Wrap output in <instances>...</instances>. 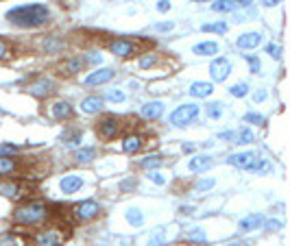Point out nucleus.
Returning a JSON list of instances; mask_svg holds the SVG:
<instances>
[{
  "instance_id": "nucleus-49",
  "label": "nucleus",
  "mask_w": 290,
  "mask_h": 246,
  "mask_svg": "<svg viewBox=\"0 0 290 246\" xmlns=\"http://www.w3.org/2000/svg\"><path fill=\"white\" fill-rule=\"evenodd\" d=\"M157 11H160V13L170 11V2H168V0H160V2H157Z\"/></svg>"
},
{
  "instance_id": "nucleus-57",
  "label": "nucleus",
  "mask_w": 290,
  "mask_h": 246,
  "mask_svg": "<svg viewBox=\"0 0 290 246\" xmlns=\"http://www.w3.org/2000/svg\"><path fill=\"white\" fill-rule=\"evenodd\" d=\"M194 2H212V0H194Z\"/></svg>"
},
{
  "instance_id": "nucleus-35",
  "label": "nucleus",
  "mask_w": 290,
  "mask_h": 246,
  "mask_svg": "<svg viewBox=\"0 0 290 246\" xmlns=\"http://www.w3.org/2000/svg\"><path fill=\"white\" fill-rule=\"evenodd\" d=\"M62 140L68 144V146H78V144H81V131H66L62 135Z\"/></svg>"
},
{
  "instance_id": "nucleus-19",
  "label": "nucleus",
  "mask_w": 290,
  "mask_h": 246,
  "mask_svg": "<svg viewBox=\"0 0 290 246\" xmlns=\"http://www.w3.org/2000/svg\"><path fill=\"white\" fill-rule=\"evenodd\" d=\"M264 225V216L262 214H249L246 218H242L238 223V229L240 231H253V229H260Z\"/></svg>"
},
{
  "instance_id": "nucleus-8",
  "label": "nucleus",
  "mask_w": 290,
  "mask_h": 246,
  "mask_svg": "<svg viewBox=\"0 0 290 246\" xmlns=\"http://www.w3.org/2000/svg\"><path fill=\"white\" fill-rule=\"evenodd\" d=\"M96 131H98V135L102 140H112V137H116L120 133V120L116 116H105L98 122Z\"/></svg>"
},
{
  "instance_id": "nucleus-12",
  "label": "nucleus",
  "mask_w": 290,
  "mask_h": 246,
  "mask_svg": "<svg viewBox=\"0 0 290 246\" xmlns=\"http://www.w3.org/2000/svg\"><path fill=\"white\" fill-rule=\"evenodd\" d=\"M256 159H258L256 153H236V155H229L227 157V164L234 166V168H240V170H249Z\"/></svg>"
},
{
  "instance_id": "nucleus-23",
  "label": "nucleus",
  "mask_w": 290,
  "mask_h": 246,
  "mask_svg": "<svg viewBox=\"0 0 290 246\" xmlns=\"http://www.w3.org/2000/svg\"><path fill=\"white\" fill-rule=\"evenodd\" d=\"M86 65V61H83L81 57H76V59H70V61H66L62 63V74H76V72H81V68Z\"/></svg>"
},
{
  "instance_id": "nucleus-50",
  "label": "nucleus",
  "mask_w": 290,
  "mask_h": 246,
  "mask_svg": "<svg viewBox=\"0 0 290 246\" xmlns=\"http://www.w3.org/2000/svg\"><path fill=\"white\" fill-rule=\"evenodd\" d=\"M266 229H268V231H280V229H282V223H280V220H268V223H266Z\"/></svg>"
},
{
  "instance_id": "nucleus-41",
  "label": "nucleus",
  "mask_w": 290,
  "mask_h": 246,
  "mask_svg": "<svg viewBox=\"0 0 290 246\" xmlns=\"http://www.w3.org/2000/svg\"><path fill=\"white\" fill-rule=\"evenodd\" d=\"M18 151L16 144H0V157H11Z\"/></svg>"
},
{
  "instance_id": "nucleus-1",
  "label": "nucleus",
  "mask_w": 290,
  "mask_h": 246,
  "mask_svg": "<svg viewBox=\"0 0 290 246\" xmlns=\"http://www.w3.org/2000/svg\"><path fill=\"white\" fill-rule=\"evenodd\" d=\"M48 15H50V11H48L46 4H20V7L7 11V20L20 28L42 26V24L48 22Z\"/></svg>"
},
{
  "instance_id": "nucleus-38",
  "label": "nucleus",
  "mask_w": 290,
  "mask_h": 246,
  "mask_svg": "<svg viewBox=\"0 0 290 246\" xmlns=\"http://www.w3.org/2000/svg\"><path fill=\"white\" fill-rule=\"evenodd\" d=\"M214 185H216V179H214V177L198 179V181L194 183V190H196V192H208V190H212Z\"/></svg>"
},
{
  "instance_id": "nucleus-43",
  "label": "nucleus",
  "mask_w": 290,
  "mask_h": 246,
  "mask_svg": "<svg viewBox=\"0 0 290 246\" xmlns=\"http://www.w3.org/2000/svg\"><path fill=\"white\" fill-rule=\"evenodd\" d=\"M246 61H249V68L253 74H258L260 70H262V63H260V59L258 57H253V55H246Z\"/></svg>"
},
{
  "instance_id": "nucleus-2",
  "label": "nucleus",
  "mask_w": 290,
  "mask_h": 246,
  "mask_svg": "<svg viewBox=\"0 0 290 246\" xmlns=\"http://www.w3.org/2000/svg\"><path fill=\"white\" fill-rule=\"evenodd\" d=\"M46 216H48L46 203L28 201V203H24V205H20L14 212V223L16 225H22V227H31V225L42 223Z\"/></svg>"
},
{
  "instance_id": "nucleus-34",
  "label": "nucleus",
  "mask_w": 290,
  "mask_h": 246,
  "mask_svg": "<svg viewBox=\"0 0 290 246\" xmlns=\"http://www.w3.org/2000/svg\"><path fill=\"white\" fill-rule=\"evenodd\" d=\"M42 46H44L48 52H55V50H62V48H64V41L52 35V37H46L44 41H42Z\"/></svg>"
},
{
  "instance_id": "nucleus-45",
  "label": "nucleus",
  "mask_w": 290,
  "mask_h": 246,
  "mask_svg": "<svg viewBox=\"0 0 290 246\" xmlns=\"http://www.w3.org/2000/svg\"><path fill=\"white\" fill-rule=\"evenodd\" d=\"M155 61H157V57L148 52V55H144V57L140 59V68H150V65H153Z\"/></svg>"
},
{
  "instance_id": "nucleus-28",
  "label": "nucleus",
  "mask_w": 290,
  "mask_h": 246,
  "mask_svg": "<svg viewBox=\"0 0 290 246\" xmlns=\"http://www.w3.org/2000/svg\"><path fill=\"white\" fill-rule=\"evenodd\" d=\"M234 142L236 144H251V142H256V135H253V131L249 127H242L240 131H236Z\"/></svg>"
},
{
  "instance_id": "nucleus-48",
  "label": "nucleus",
  "mask_w": 290,
  "mask_h": 246,
  "mask_svg": "<svg viewBox=\"0 0 290 246\" xmlns=\"http://www.w3.org/2000/svg\"><path fill=\"white\" fill-rule=\"evenodd\" d=\"M9 57V44L4 39H0V59Z\"/></svg>"
},
{
  "instance_id": "nucleus-33",
  "label": "nucleus",
  "mask_w": 290,
  "mask_h": 246,
  "mask_svg": "<svg viewBox=\"0 0 290 246\" xmlns=\"http://www.w3.org/2000/svg\"><path fill=\"white\" fill-rule=\"evenodd\" d=\"M162 164H164V159H162L160 155H148V157H144V159L140 161V166L144 168V170H153V168L162 166Z\"/></svg>"
},
{
  "instance_id": "nucleus-17",
  "label": "nucleus",
  "mask_w": 290,
  "mask_h": 246,
  "mask_svg": "<svg viewBox=\"0 0 290 246\" xmlns=\"http://www.w3.org/2000/svg\"><path fill=\"white\" fill-rule=\"evenodd\" d=\"M102 98H98V96H88V98H83L81 103V111L88 113V116H94V113H100L102 111Z\"/></svg>"
},
{
  "instance_id": "nucleus-7",
  "label": "nucleus",
  "mask_w": 290,
  "mask_h": 246,
  "mask_svg": "<svg viewBox=\"0 0 290 246\" xmlns=\"http://www.w3.org/2000/svg\"><path fill=\"white\" fill-rule=\"evenodd\" d=\"M26 92L31 94V96H35V98H46V96H50L52 92H55V81L46 79V76H42V79L28 83Z\"/></svg>"
},
{
  "instance_id": "nucleus-51",
  "label": "nucleus",
  "mask_w": 290,
  "mask_h": 246,
  "mask_svg": "<svg viewBox=\"0 0 290 246\" xmlns=\"http://www.w3.org/2000/svg\"><path fill=\"white\" fill-rule=\"evenodd\" d=\"M266 96H268V94H266V92H264V89H262V92L253 94V100H256V103H262V100H264V98H266Z\"/></svg>"
},
{
  "instance_id": "nucleus-55",
  "label": "nucleus",
  "mask_w": 290,
  "mask_h": 246,
  "mask_svg": "<svg viewBox=\"0 0 290 246\" xmlns=\"http://www.w3.org/2000/svg\"><path fill=\"white\" fill-rule=\"evenodd\" d=\"M194 151V146H192V144H184V153H192Z\"/></svg>"
},
{
  "instance_id": "nucleus-14",
  "label": "nucleus",
  "mask_w": 290,
  "mask_h": 246,
  "mask_svg": "<svg viewBox=\"0 0 290 246\" xmlns=\"http://www.w3.org/2000/svg\"><path fill=\"white\" fill-rule=\"evenodd\" d=\"M81 185H83V179L78 175H66L59 181V188H62L64 194H74V192L81 190Z\"/></svg>"
},
{
  "instance_id": "nucleus-42",
  "label": "nucleus",
  "mask_w": 290,
  "mask_h": 246,
  "mask_svg": "<svg viewBox=\"0 0 290 246\" xmlns=\"http://www.w3.org/2000/svg\"><path fill=\"white\" fill-rule=\"evenodd\" d=\"M266 55H270L273 59H280V57H282V48H280V44H273V41H270V44H266Z\"/></svg>"
},
{
  "instance_id": "nucleus-31",
  "label": "nucleus",
  "mask_w": 290,
  "mask_h": 246,
  "mask_svg": "<svg viewBox=\"0 0 290 246\" xmlns=\"http://www.w3.org/2000/svg\"><path fill=\"white\" fill-rule=\"evenodd\" d=\"M16 168H18V161H16V159H11V157H0V177L16 172Z\"/></svg>"
},
{
  "instance_id": "nucleus-36",
  "label": "nucleus",
  "mask_w": 290,
  "mask_h": 246,
  "mask_svg": "<svg viewBox=\"0 0 290 246\" xmlns=\"http://www.w3.org/2000/svg\"><path fill=\"white\" fill-rule=\"evenodd\" d=\"M229 94H232L234 98H244V96L249 94V85H246V83H236V85L229 87Z\"/></svg>"
},
{
  "instance_id": "nucleus-32",
  "label": "nucleus",
  "mask_w": 290,
  "mask_h": 246,
  "mask_svg": "<svg viewBox=\"0 0 290 246\" xmlns=\"http://www.w3.org/2000/svg\"><path fill=\"white\" fill-rule=\"evenodd\" d=\"M212 9L218 11V13H229V11L236 9V2H234V0H214Z\"/></svg>"
},
{
  "instance_id": "nucleus-53",
  "label": "nucleus",
  "mask_w": 290,
  "mask_h": 246,
  "mask_svg": "<svg viewBox=\"0 0 290 246\" xmlns=\"http://www.w3.org/2000/svg\"><path fill=\"white\" fill-rule=\"evenodd\" d=\"M282 0H262V4L264 7H277V4H280Z\"/></svg>"
},
{
  "instance_id": "nucleus-5",
  "label": "nucleus",
  "mask_w": 290,
  "mask_h": 246,
  "mask_svg": "<svg viewBox=\"0 0 290 246\" xmlns=\"http://www.w3.org/2000/svg\"><path fill=\"white\" fill-rule=\"evenodd\" d=\"M100 214V205L96 201H81L72 207V218L76 223H88V220H94L96 216Z\"/></svg>"
},
{
  "instance_id": "nucleus-54",
  "label": "nucleus",
  "mask_w": 290,
  "mask_h": 246,
  "mask_svg": "<svg viewBox=\"0 0 290 246\" xmlns=\"http://www.w3.org/2000/svg\"><path fill=\"white\" fill-rule=\"evenodd\" d=\"M234 131H225V133H220V140H234Z\"/></svg>"
},
{
  "instance_id": "nucleus-20",
  "label": "nucleus",
  "mask_w": 290,
  "mask_h": 246,
  "mask_svg": "<svg viewBox=\"0 0 290 246\" xmlns=\"http://www.w3.org/2000/svg\"><path fill=\"white\" fill-rule=\"evenodd\" d=\"M192 52H194V55H198V57L218 55V44H216V41H201V44L192 46Z\"/></svg>"
},
{
  "instance_id": "nucleus-10",
  "label": "nucleus",
  "mask_w": 290,
  "mask_h": 246,
  "mask_svg": "<svg viewBox=\"0 0 290 246\" xmlns=\"http://www.w3.org/2000/svg\"><path fill=\"white\" fill-rule=\"evenodd\" d=\"M35 244L38 246H62L64 244V233L55 229H46L35 236Z\"/></svg>"
},
{
  "instance_id": "nucleus-56",
  "label": "nucleus",
  "mask_w": 290,
  "mask_h": 246,
  "mask_svg": "<svg viewBox=\"0 0 290 246\" xmlns=\"http://www.w3.org/2000/svg\"><path fill=\"white\" fill-rule=\"evenodd\" d=\"M181 212H184V214H192L194 209H192V207H181Z\"/></svg>"
},
{
  "instance_id": "nucleus-9",
  "label": "nucleus",
  "mask_w": 290,
  "mask_h": 246,
  "mask_svg": "<svg viewBox=\"0 0 290 246\" xmlns=\"http://www.w3.org/2000/svg\"><path fill=\"white\" fill-rule=\"evenodd\" d=\"M114 76H116V72H114L112 68H98V70L90 72L83 83H86V85H90V87H94V85H102V83L112 81Z\"/></svg>"
},
{
  "instance_id": "nucleus-3",
  "label": "nucleus",
  "mask_w": 290,
  "mask_h": 246,
  "mask_svg": "<svg viewBox=\"0 0 290 246\" xmlns=\"http://www.w3.org/2000/svg\"><path fill=\"white\" fill-rule=\"evenodd\" d=\"M198 116V105L194 103H186V105H181L177 107L172 113H170V124L172 127H188V124H192L196 120Z\"/></svg>"
},
{
  "instance_id": "nucleus-6",
  "label": "nucleus",
  "mask_w": 290,
  "mask_h": 246,
  "mask_svg": "<svg viewBox=\"0 0 290 246\" xmlns=\"http://www.w3.org/2000/svg\"><path fill=\"white\" fill-rule=\"evenodd\" d=\"M210 74H212V79L216 83H225L229 79V74H232V63H229V59L216 57L214 61L210 63Z\"/></svg>"
},
{
  "instance_id": "nucleus-24",
  "label": "nucleus",
  "mask_w": 290,
  "mask_h": 246,
  "mask_svg": "<svg viewBox=\"0 0 290 246\" xmlns=\"http://www.w3.org/2000/svg\"><path fill=\"white\" fill-rule=\"evenodd\" d=\"M0 194L7 199H16V196H20V185L16 181H0Z\"/></svg>"
},
{
  "instance_id": "nucleus-44",
  "label": "nucleus",
  "mask_w": 290,
  "mask_h": 246,
  "mask_svg": "<svg viewBox=\"0 0 290 246\" xmlns=\"http://www.w3.org/2000/svg\"><path fill=\"white\" fill-rule=\"evenodd\" d=\"M148 179H150V181H153L155 185H164V183H166V177L162 175V172H155V170H150Z\"/></svg>"
},
{
  "instance_id": "nucleus-22",
  "label": "nucleus",
  "mask_w": 290,
  "mask_h": 246,
  "mask_svg": "<svg viewBox=\"0 0 290 246\" xmlns=\"http://www.w3.org/2000/svg\"><path fill=\"white\" fill-rule=\"evenodd\" d=\"M0 246H26V238H22L16 231H7L0 236Z\"/></svg>"
},
{
  "instance_id": "nucleus-52",
  "label": "nucleus",
  "mask_w": 290,
  "mask_h": 246,
  "mask_svg": "<svg viewBox=\"0 0 290 246\" xmlns=\"http://www.w3.org/2000/svg\"><path fill=\"white\" fill-rule=\"evenodd\" d=\"M234 2H236V7H238V4H240V7H251L256 0H234Z\"/></svg>"
},
{
  "instance_id": "nucleus-27",
  "label": "nucleus",
  "mask_w": 290,
  "mask_h": 246,
  "mask_svg": "<svg viewBox=\"0 0 290 246\" xmlns=\"http://www.w3.org/2000/svg\"><path fill=\"white\" fill-rule=\"evenodd\" d=\"M76 164H90L92 159H96V148L88 146V148H78L76 155H74Z\"/></svg>"
},
{
  "instance_id": "nucleus-18",
  "label": "nucleus",
  "mask_w": 290,
  "mask_h": 246,
  "mask_svg": "<svg viewBox=\"0 0 290 246\" xmlns=\"http://www.w3.org/2000/svg\"><path fill=\"white\" fill-rule=\"evenodd\" d=\"M142 118H146V120H157L164 113V103L162 100H150V103H146L142 107Z\"/></svg>"
},
{
  "instance_id": "nucleus-39",
  "label": "nucleus",
  "mask_w": 290,
  "mask_h": 246,
  "mask_svg": "<svg viewBox=\"0 0 290 246\" xmlns=\"http://www.w3.org/2000/svg\"><path fill=\"white\" fill-rule=\"evenodd\" d=\"M244 122H249V124H256V127H262L264 122H266V118L262 116V113H256V111H249L244 116Z\"/></svg>"
},
{
  "instance_id": "nucleus-21",
  "label": "nucleus",
  "mask_w": 290,
  "mask_h": 246,
  "mask_svg": "<svg viewBox=\"0 0 290 246\" xmlns=\"http://www.w3.org/2000/svg\"><path fill=\"white\" fill-rule=\"evenodd\" d=\"M142 148V137L138 135V133H129V135H124V140H122V151L124 153H129V155H134L138 153Z\"/></svg>"
},
{
  "instance_id": "nucleus-16",
  "label": "nucleus",
  "mask_w": 290,
  "mask_h": 246,
  "mask_svg": "<svg viewBox=\"0 0 290 246\" xmlns=\"http://www.w3.org/2000/svg\"><path fill=\"white\" fill-rule=\"evenodd\" d=\"M214 166V161L210 155H196V157H192L188 161V170L190 172H203V170H208V168H212Z\"/></svg>"
},
{
  "instance_id": "nucleus-40",
  "label": "nucleus",
  "mask_w": 290,
  "mask_h": 246,
  "mask_svg": "<svg viewBox=\"0 0 290 246\" xmlns=\"http://www.w3.org/2000/svg\"><path fill=\"white\" fill-rule=\"evenodd\" d=\"M126 98L122 89H110L107 92V100H112V103H122V100Z\"/></svg>"
},
{
  "instance_id": "nucleus-25",
  "label": "nucleus",
  "mask_w": 290,
  "mask_h": 246,
  "mask_svg": "<svg viewBox=\"0 0 290 246\" xmlns=\"http://www.w3.org/2000/svg\"><path fill=\"white\" fill-rule=\"evenodd\" d=\"M124 218H126V223L134 225V227H142L144 225V214L138 207H129V209H126Z\"/></svg>"
},
{
  "instance_id": "nucleus-46",
  "label": "nucleus",
  "mask_w": 290,
  "mask_h": 246,
  "mask_svg": "<svg viewBox=\"0 0 290 246\" xmlns=\"http://www.w3.org/2000/svg\"><path fill=\"white\" fill-rule=\"evenodd\" d=\"M172 28H174V22H160V24H155V31H162V33L172 31Z\"/></svg>"
},
{
  "instance_id": "nucleus-11",
  "label": "nucleus",
  "mask_w": 290,
  "mask_h": 246,
  "mask_svg": "<svg viewBox=\"0 0 290 246\" xmlns=\"http://www.w3.org/2000/svg\"><path fill=\"white\" fill-rule=\"evenodd\" d=\"M260 44H262V33H258V31L242 33L238 39H236V46H238L240 50H256Z\"/></svg>"
},
{
  "instance_id": "nucleus-47",
  "label": "nucleus",
  "mask_w": 290,
  "mask_h": 246,
  "mask_svg": "<svg viewBox=\"0 0 290 246\" xmlns=\"http://www.w3.org/2000/svg\"><path fill=\"white\" fill-rule=\"evenodd\" d=\"M83 61H86V63H100L102 61V55H98V52H90Z\"/></svg>"
},
{
  "instance_id": "nucleus-29",
  "label": "nucleus",
  "mask_w": 290,
  "mask_h": 246,
  "mask_svg": "<svg viewBox=\"0 0 290 246\" xmlns=\"http://www.w3.org/2000/svg\"><path fill=\"white\" fill-rule=\"evenodd\" d=\"M201 31L203 33H216V35H222L227 33V24L225 22H208V24H201Z\"/></svg>"
},
{
  "instance_id": "nucleus-4",
  "label": "nucleus",
  "mask_w": 290,
  "mask_h": 246,
  "mask_svg": "<svg viewBox=\"0 0 290 246\" xmlns=\"http://www.w3.org/2000/svg\"><path fill=\"white\" fill-rule=\"evenodd\" d=\"M110 52H114L116 57H134L136 52H140V41L138 39H129V37H118L110 41Z\"/></svg>"
},
{
  "instance_id": "nucleus-30",
  "label": "nucleus",
  "mask_w": 290,
  "mask_h": 246,
  "mask_svg": "<svg viewBox=\"0 0 290 246\" xmlns=\"http://www.w3.org/2000/svg\"><path fill=\"white\" fill-rule=\"evenodd\" d=\"M270 170H273V166H270L266 159H256L249 168V172H256V175H266Z\"/></svg>"
},
{
  "instance_id": "nucleus-37",
  "label": "nucleus",
  "mask_w": 290,
  "mask_h": 246,
  "mask_svg": "<svg viewBox=\"0 0 290 246\" xmlns=\"http://www.w3.org/2000/svg\"><path fill=\"white\" fill-rule=\"evenodd\" d=\"M205 113H208V118H212V120H220V116H222V105L220 103H210L208 107H205Z\"/></svg>"
},
{
  "instance_id": "nucleus-15",
  "label": "nucleus",
  "mask_w": 290,
  "mask_h": 246,
  "mask_svg": "<svg viewBox=\"0 0 290 246\" xmlns=\"http://www.w3.org/2000/svg\"><path fill=\"white\" fill-rule=\"evenodd\" d=\"M212 92H214V85L208 81H196V83H192L190 89H188V94L192 98H208V96H212Z\"/></svg>"
},
{
  "instance_id": "nucleus-13",
  "label": "nucleus",
  "mask_w": 290,
  "mask_h": 246,
  "mask_svg": "<svg viewBox=\"0 0 290 246\" xmlns=\"http://www.w3.org/2000/svg\"><path fill=\"white\" fill-rule=\"evenodd\" d=\"M50 116L55 120H72L74 118V109H72V105L66 103V100H57V103L50 105Z\"/></svg>"
},
{
  "instance_id": "nucleus-26",
  "label": "nucleus",
  "mask_w": 290,
  "mask_h": 246,
  "mask_svg": "<svg viewBox=\"0 0 290 246\" xmlns=\"http://www.w3.org/2000/svg\"><path fill=\"white\" fill-rule=\"evenodd\" d=\"M184 240H186V242H196V244H203L205 240H208V236H205V231L201 229V227H192L190 231H186Z\"/></svg>"
}]
</instances>
